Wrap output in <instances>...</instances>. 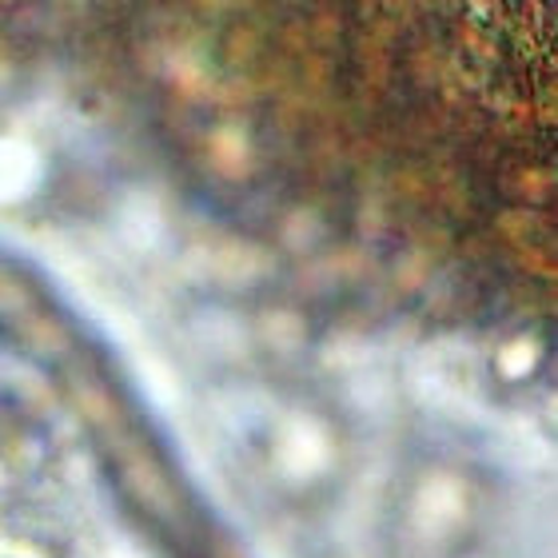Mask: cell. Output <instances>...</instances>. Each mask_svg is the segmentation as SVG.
Masks as SVG:
<instances>
[{"instance_id":"cell-1","label":"cell","mask_w":558,"mask_h":558,"mask_svg":"<svg viewBox=\"0 0 558 558\" xmlns=\"http://www.w3.org/2000/svg\"><path fill=\"white\" fill-rule=\"evenodd\" d=\"M463 514H466L463 483L451 475H435L411 499V535H415L418 547H439V543H447L459 531Z\"/></svg>"},{"instance_id":"cell-2","label":"cell","mask_w":558,"mask_h":558,"mask_svg":"<svg viewBox=\"0 0 558 558\" xmlns=\"http://www.w3.org/2000/svg\"><path fill=\"white\" fill-rule=\"evenodd\" d=\"M331 459V442H327V430L315 423V418H291L288 427L279 430L276 439V466L288 483H307L327 466Z\"/></svg>"},{"instance_id":"cell-3","label":"cell","mask_w":558,"mask_h":558,"mask_svg":"<svg viewBox=\"0 0 558 558\" xmlns=\"http://www.w3.org/2000/svg\"><path fill=\"white\" fill-rule=\"evenodd\" d=\"M33 180V160L21 148H0V196H21Z\"/></svg>"},{"instance_id":"cell-4","label":"cell","mask_w":558,"mask_h":558,"mask_svg":"<svg viewBox=\"0 0 558 558\" xmlns=\"http://www.w3.org/2000/svg\"><path fill=\"white\" fill-rule=\"evenodd\" d=\"M100 558H148V550H140L136 543H112Z\"/></svg>"}]
</instances>
